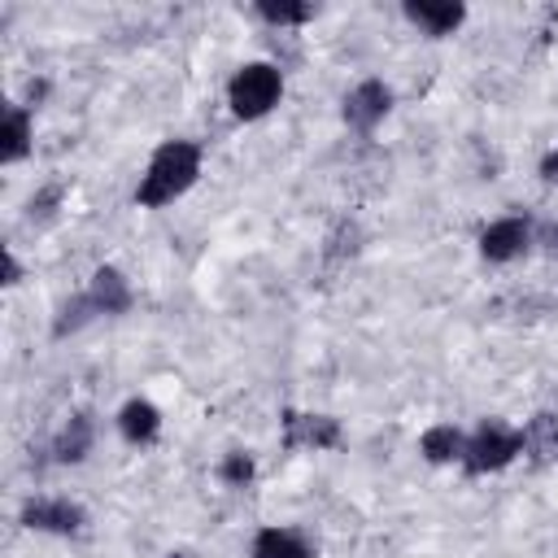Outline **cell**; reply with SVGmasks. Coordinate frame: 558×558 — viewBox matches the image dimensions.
Masks as SVG:
<instances>
[{
  "mask_svg": "<svg viewBox=\"0 0 558 558\" xmlns=\"http://www.w3.org/2000/svg\"><path fill=\"white\" fill-rule=\"evenodd\" d=\"M26 148H31V113L13 105L4 113V148H0V157L4 161H17V157H26Z\"/></svg>",
  "mask_w": 558,
  "mask_h": 558,
  "instance_id": "cell-13",
  "label": "cell"
},
{
  "mask_svg": "<svg viewBox=\"0 0 558 558\" xmlns=\"http://www.w3.org/2000/svg\"><path fill=\"white\" fill-rule=\"evenodd\" d=\"M514 453H523V432H510V427H501V423H484V427L466 440L462 462H466V471L484 475V471H501Z\"/></svg>",
  "mask_w": 558,
  "mask_h": 558,
  "instance_id": "cell-3",
  "label": "cell"
},
{
  "mask_svg": "<svg viewBox=\"0 0 558 558\" xmlns=\"http://www.w3.org/2000/svg\"><path fill=\"white\" fill-rule=\"evenodd\" d=\"M405 17L418 22L427 35H449L453 26H462L466 9L453 4V0H410V4H405Z\"/></svg>",
  "mask_w": 558,
  "mask_h": 558,
  "instance_id": "cell-8",
  "label": "cell"
},
{
  "mask_svg": "<svg viewBox=\"0 0 558 558\" xmlns=\"http://www.w3.org/2000/svg\"><path fill=\"white\" fill-rule=\"evenodd\" d=\"M196 174H201V148H196L192 140H170V144H161V148L153 153L148 174L140 179L135 201L148 205V209L170 205L174 196H183V192L196 183Z\"/></svg>",
  "mask_w": 558,
  "mask_h": 558,
  "instance_id": "cell-1",
  "label": "cell"
},
{
  "mask_svg": "<svg viewBox=\"0 0 558 558\" xmlns=\"http://www.w3.org/2000/svg\"><path fill=\"white\" fill-rule=\"evenodd\" d=\"M17 262H13V253H4V283H17Z\"/></svg>",
  "mask_w": 558,
  "mask_h": 558,
  "instance_id": "cell-18",
  "label": "cell"
},
{
  "mask_svg": "<svg viewBox=\"0 0 558 558\" xmlns=\"http://www.w3.org/2000/svg\"><path fill=\"white\" fill-rule=\"evenodd\" d=\"M462 449H466V436H462L458 427H449V423L423 432V453H427V462H453V458H462Z\"/></svg>",
  "mask_w": 558,
  "mask_h": 558,
  "instance_id": "cell-12",
  "label": "cell"
},
{
  "mask_svg": "<svg viewBox=\"0 0 558 558\" xmlns=\"http://www.w3.org/2000/svg\"><path fill=\"white\" fill-rule=\"evenodd\" d=\"M87 301H92L96 314H122V310H131V288H126V279H122L113 266H100V270L92 275Z\"/></svg>",
  "mask_w": 558,
  "mask_h": 558,
  "instance_id": "cell-9",
  "label": "cell"
},
{
  "mask_svg": "<svg viewBox=\"0 0 558 558\" xmlns=\"http://www.w3.org/2000/svg\"><path fill=\"white\" fill-rule=\"evenodd\" d=\"M257 13H262L270 26H296V22H310V17H314V4H275V0H262Z\"/></svg>",
  "mask_w": 558,
  "mask_h": 558,
  "instance_id": "cell-15",
  "label": "cell"
},
{
  "mask_svg": "<svg viewBox=\"0 0 558 558\" xmlns=\"http://www.w3.org/2000/svg\"><path fill=\"white\" fill-rule=\"evenodd\" d=\"M253 558H310V545L288 527H266L253 541Z\"/></svg>",
  "mask_w": 558,
  "mask_h": 558,
  "instance_id": "cell-11",
  "label": "cell"
},
{
  "mask_svg": "<svg viewBox=\"0 0 558 558\" xmlns=\"http://www.w3.org/2000/svg\"><path fill=\"white\" fill-rule=\"evenodd\" d=\"M545 244H549V248L558 253V227H549V231H545Z\"/></svg>",
  "mask_w": 558,
  "mask_h": 558,
  "instance_id": "cell-19",
  "label": "cell"
},
{
  "mask_svg": "<svg viewBox=\"0 0 558 558\" xmlns=\"http://www.w3.org/2000/svg\"><path fill=\"white\" fill-rule=\"evenodd\" d=\"M118 427H122V436L131 445H148L157 436V427H161V414L148 401H126L122 414H118Z\"/></svg>",
  "mask_w": 558,
  "mask_h": 558,
  "instance_id": "cell-10",
  "label": "cell"
},
{
  "mask_svg": "<svg viewBox=\"0 0 558 558\" xmlns=\"http://www.w3.org/2000/svg\"><path fill=\"white\" fill-rule=\"evenodd\" d=\"M279 92H283V78H279V70L266 65V61L244 65V70L231 78V87H227L235 118H262V113H270L275 100H279Z\"/></svg>",
  "mask_w": 558,
  "mask_h": 558,
  "instance_id": "cell-2",
  "label": "cell"
},
{
  "mask_svg": "<svg viewBox=\"0 0 558 558\" xmlns=\"http://www.w3.org/2000/svg\"><path fill=\"white\" fill-rule=\"evenodd\" d=\"M283 440H288V449H331V445H340V423L327 414H288Z\"/></svg>",
  "mask_w": 558,
  "mask_h": 558,
  "instance_id": "cell-4",
  "label": "cell"
},
{
  "mask_svg": "<svg viewBox=\"0 0 558 558\" xmlns=\"http://www.w3.org/2000/svg\"><path fill=\"white\" fill-rule=\"evenodd\" d=\"M22 523L26 527H39V532H78L83 527V510L65 497H39L22 510Z\"/></svg>",
  "mask_w": 558,
  "mask_h": 558,
  "instance_id": "cell-6",
  "label": "cell"
},
{
  "mask_svg": "<svg viewBox=\"0 0 558 558\" xmlns=\"http://www.w3.org/2000/svg\"><path fill=\"white\" fill-rule=\"evenodd\" d=\"M527 248V222L523 218H497L493 227H484L480 235V253L488 262H510Z\"/></svg>",
  "mask_w": 558,
  "mask_h": 558,
  "instance_id": "cell-7",
  "label": "cell"
},
{
  "mask_svg": "<svg viewBox=\"0 0 558 558\" xmlns=\"http://www.w3.org/2000/svg\"><path fill=\"white\" fill-rule=\"evenodd\" d=\"M92 445V418L87 414H74L70 427L57 436V462H78Z\"/></svg>",
  "mask_w": 558,
  "mask_h": 558,
  "instance_id": "cell-14",
  "label": "cell"
},
{
  "mask_svg": "<svg viewBox=\"0 0 558 558\" xmlns=\"http://www.w3.org/2000/svg\"><path fill=\"white\" fill-rule=\"evenodd\" d=\"M541 174H545L549 183H558V153H549V157L541 161Z\"/></svg>",
  "mask_w": 558,
  "mask_h": 558,
  "instance_id": "cell-17",
  "label": "cell"
},
{
  "mask_svg": "<svg viewBox=\"0 0 558 558\" xmlns=\"http://www.w3.org/2000/svg\"><path fill=\"white\" fill-rule=\"evenodd\" d=\"M248 475H253L248 453H231V458L222 462V480H227V484H248Z\"/></svg>",
  "mask_w": 558,
  "mask_h": 558,
  "instance_id": "cell-16",
  "label": "cell"
},
{
  "mask_svg": "<svg viewBox=\"0 0 558 558\" xmlns=\"http://www.w3.org/2000/svg\"><path fill=\"white\" fill-rule=\"evenodd\" d=\"M388 105H392L388 87L375 83V78H366V83H357V87L344 96V122H349L353 131H371V126L388 113Z\"/></svg>",
  "mask_w": 558,
  "mask_h": 558,
  "instance_id": "cell-5",
  "label": "cell"
}]
</instances>
